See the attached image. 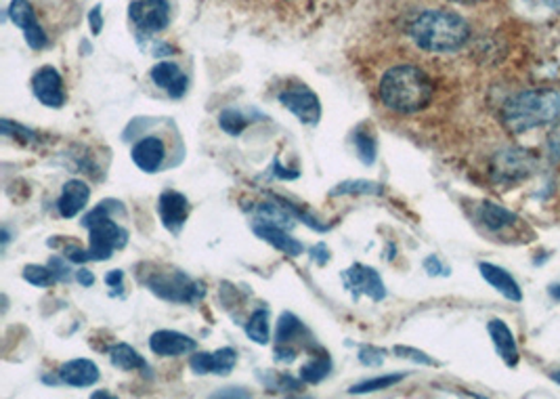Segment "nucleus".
Masks as SVG:
<instances>
[{"instance_id":"f257e3e1","label":"nucleus","mask_w":560,"mask_h":399,"mask_svg":"<svg viewBox=\"0 0 560 399\" xmlns=\"http://www.w3.org/2000/svg\"><path fill=\"white\" fill-rule=\"evenodd\" d=\"M435 95V85L429 74L418 66H394L382 74L378 97L388 110L397 113H413L424 110Z\"/></svg>"},{"instance_id":"f03ea898","label":"nucleus","mask_w":560,"mask_h":399,"mask_svg":"<svg viewBox=\"0 0 560 399\" xmlns=\"http://www.w3.org/2000/svg\"><path fill=\"white\" fill-rule=\"evenodd\" d=\"M410 38L418 49L429 53H454L462 49L470 38V28L466 19L457 13L432 9L420 13L410 22Z\"/></svg>"},{"instance_id":"7ed1b4c3","label":"nucleus","mask_w":560,"mask_h":399,"mask_svg":"<svg viewBox=\"0 0 560 399\" xmlns=\"http://www.w3.org/2000/svg\"><path fill=\"white\" fill-rule=\"evenodd\" d=\"M560 113V95L556 91H527L504 105V122L512 132H525L550 124Z\"/></svg>"},{"instance_id":"20e7f679","label":"nucleus","mask_w":560,"mask_h":399,"mask_svg":"<svg viewBox=\"0 0 560 399\" xmlns=\"http://www.w3.org/2000/svg\"><path fill=\"white\" fill-rule=\"evenodd\" d=\"M120 208H122L120 202L105 200L104 204L93 208L82 219V225L88 230V257H91V261H107V258H112L113 250L124 249L126 242H129V231L110 217L112 211H120Z\"/></svg>"},{"instance_id":"39448f33","label":"nucleus","mask_w":560,"mask_h":399,"mask_svg":"<svg viewBox=\"0 0 560 399\" xmlns=\"http://www.w3.org/2000/svg\"><path fill=\"white\" fill-rule=\"evenodd\" d=\"M151 293L168 303H197L203 296V284L191 280L183 271H162L145 280Z\"/></svg>"},{"instance_id":"423d86ee","label":"nucleus","mask_w":560,"mask_h":399,"mask_svg":"<svg viewBox=\"0 0 560 399\" xmlns=\"http://www.w3.org/2000/svg\"><path fill=\"white\" fill-rule=\"evenodd\" d=\"M129 17L141 34H156L168 28L170 5L168 0H132Z\"/></svg>"},{"instance_id":"0eeeda50","label":"nucleus","mask_w":560,"mask_h":399,"mask_svg":"<svg viewBox=\"0 0 560 399\" xmlns=\"http://www.w3.org/2000/svg\"><path fill=\"white\" fill-rule=\"evenodd\" d=\"M342 282H345L347 290H351L353 301H357L361 295L370 296L375 303L386 299L384 282H382L378 271L374 268H367V265L355 263L353 268L342 271Z\"/></svg>"},{"instance_id":"6e6552de","label":"nucleus","mask_w":560,"mask_h":399,"mask_svg":"<svg viewBox=\"0 0 560 399\" xmlns=\"http://www.w3.org/2000/svg\"><path fill=\"white\" fill-rule=\"evenodd\" d=\"M279 104L294 113L303 124H317L321 120L320 97L304 85L290 86L279 93Z\"/></svg>"},{"instance_id":"1a4fd4ad","label":"nucleus","mask_w":560,"mask_h":399,"mask_svg":"<svg viewBox=\"0 0 560 399\" xmlns=\"http://www.w3.org/2000/svg\"><path fill=\"white\" fill-rule=\"evenodd\" d=\"M9 17L19 30H23L25 42H28V47L32 50H41L47 47L49 44L47 32H44L42 25L38 23L34 6H32L28 0H11Z\"/></svg>"},{"instance_id":"9d476101","label":"nucleus","mask_w":560,"mask_h":399,"mask_svg":"<svg viewBox=\"0 0 560 399\" xmlns=\"http://www.w3.org/2000/svg\"><path fill=\"white\" fill-rule=\"evenodd\" d=\"M32 91L36 99L47 107H61L66 104V91H63V80L59 72L53 66H42L32 76Z\"/></svg>"},{"instance_id":"9b49d317","label":"nucleus","mask_w":560,"mask_h":399,"mask_svg":"<svg viewBox=\"0 0 560 399\" xmlns=\"http://www.w3.org/2000/svg\"><path fill=\"white\" fill-rule=\"evenodd\" d=\"M131 158L135 167L143 170V173H158L164 167V162H167V145L156 135L143 137L132 145Z\"/></svg>"},{"instance_id":"f8f14e48","label":"nucleus","mask_w":560,"mask_h":399,"mask_svg":"<svg viewBox=\"0 0 560 399\" xmlns=\"http://www.w3.org/2000/svg\"><path fill=\"white\" fill-rule=\"evenodd\" d=\"M149 349L160 358H179L197 349V340L176 331H156L149 337Z\"/></svg>"},{"instance_id":"ddd939ff","label":"nucleus","mask_w":560,"mask_h":399,"mask_svg":"<svg viewBox=\"0 0 560 399\" xmlns=\"http://www.w3.org/2000/svg\"><path fill=\"white\" fill-rule=\"evenodd\" d=\"M238 364V351L231 347H222L214 353H195L191 356L189 366L195 375H221L227 376Z\"/></svg>"},{"instance_id":"4468645a","label":"nucleus","mask_w":560,"mask_h":399,"mask_svg":"<svg viewBox=\"0 0 560 399\" xmlns=\"http://www.w3.org/2000/svg\"><path fill=\"white\" fill-rule=\"evenodd\" d=\"M149 78L158 88H162V91L173 99H181L183 95L187 93L189 86L187 74L173 61L156 63V66L151 68Z\"/></svg>"},{"instance_id":"2eb2a0df","label":"nucleus","mask_w":560,"mask_h":399,"mask_svg":"<svg viewBox=\"0 0 560 399\" xmlns=\"http://www.w3.org/2000/svg\"><path fill=\"white\" fill-rule=\"evenodd\" d=\"M158 211H160L164 227L168 231L179 233L189 217V200L181 192L167 189V192H162L160 202H158Z\"/></svg>"},{"instance_id":"dca6fc26","label":"nucleus","mask_w":560,"mask_h":399,"mask_svg":"<svg viewBox=\"0 0 560 399\" xmlns=\"http://www.w3.org/2000/svg\"><path fill=\"white\" fill-rule=\"evenodd\" d=\"M57 378H59L61 385L74 389L93 387L99 381V368L91 359H72V362H66L57 370Z\"/></svg>"},{"instance_id":"f3484780","label":"nucleus","mask_w":560,"mask_h":399,"mask_svg":"<svg viewBox=\"0 0 560 399\" xmlns=\"http://www.w3.org/2000/svg\"><path fill=\"white\" fill-rule=\"evenodd\" d=\"M88 198H91V187L85 181L72 179L63 186V192L57 200V211L63 219H72L80 211H85Z\"/></svg>"},{"instance_id":"a211bd4d","label":"nucleus","mask_w":560,"mask_h":399,"mask_svg":"<svg viewBox=\"0 0 560 399\" xmlns=\"http://www.w3.org/2000/svg\"><path fill=\"white\" fill-rule=\"evenodd\" d=\"M252 230L260 240L269 242L273 249L284 252V255H288V257H301L303 255V250H304L303 242H298L296 238H292L288 230H284V227L266 225V223H254Z\"/></svg>"},{"instance_id":"6ab92c4d","label":"nucleus","mask_w":560,"mask_h":399,"mask_svg":"<svg viewBox=\"0 0 560 399\" xmlns=\"http://www.w3.org/2000/svg\"><path fill=\"white\" fill-rule=\"evenodd\" d=\"M489 337H492L495 349H498L500 358L504 359L508 366H517L519 362V347L517 340L512 337V331L501 320H492L487 324Z\"/></svg>"},{"instance_id":"aec40b11","label":"nucleus","mask_w":560,"mask_h":399,"mask_svg":"<svg viewBox=\"0 0 560 399\" xmlns=\"http://www.w3.org/2000/svg\"><path fill=\"white\" fill-rule=\"evenodd\" d=\"M479 269H481V276L485 277V282L492 284V286L498 290L500 295H504L506 299L517 301V303L523 299V293H520L517 280H514V277L508 274V271H504L501 268H498V265H492V263H481Z\"/></svg>"},{"instance_id":"412c9836","label":"nucleus","mask_w":560,"mask_h":399,"mask_svg":"<svg viewBox=\"0 0 560 399\" xmlns=\"http://www.w3.org/2000/svg\"><path fill=\"white\" fill-rule=\"evenodd\" d=\"M296 219V213L292 211V204H288V202H284V204H277V202H260L257 206V223L292 230Z\"/></svg>"},{"instance_id":"4be33fe9","label":"nucleus","mask_w":560,"mask_h":399,"mask_svg":"<svg viewBox=\"0 0 560 399\" xmlns=\"http://www.w3.org/2000/svg\"><path fill=\"white\" fill-rule=\"evenodd\" d=\"M110 362H112L113 368L124 370V372H132V370L149 372L148 362H145L141 353H139L137 349H132V347L126 345V343H120V345L112 347Z\"/></svg>"},{"instance_id":"5701e85b","label":"nucleus","mask_w":560,"mask_h":399,"mask_svg":"<svg viewBox=\"0 0 560 399\" xmlns=\"http://www.w3.org/2000/svg\"><path fill=\"white\" fill-rule=\"evenodd\" d=\"M481 221L492 231H500L517 223V217L510 211H506V208L493 204V202H485L481 206Z\"/></svg>"},{"instance_id":"b1692460","label":"nucleus","mask_w":560,"mask_h":399,"mask_svg":"<svg viewBox=\"0 0 560 399\" xmlns=\"http://www.w3.org/2000/svg\"><path fill=\"white\" fill-rule=\"evenodd\" d=\"M244 331L248 334V339L254 340V343L258 345H269V312H266L265 307L257 309V312L252 313V318L246 322Z\"/></svg>"},{"instance_id":"393cba45","label":"nucleus","mask_w":560,"mask_h":399,"mask_svg":"<svg viewBox=\"0 0 560 399\" xmlns=\"http://www.w3.org/2000/svg\"><path fill=\"white\" fill-rule=\"evenodd\" d=\"M330 372H332V359L328 356H320L309 359V362L303 366L301 372H298V378L307 385H320Z\"/></svg>"},{"instance_id":"a878e982","label":"nucleus","mask_w":560,"mask_h":399,"mask_svg":"<svg viewBox=\"0 0 560 399\" xmlns=\"http://www.w3.org/2000/svg\"><path fill=\"white\" fill-rule=\"evenodd\" d=\"M304 334L303 322L294 313L285 312L277 322V345H290L294 339H301Z\"/></svg>"},{"instance_id":"bb28decb","label":"nucleus","mask_w":560,"mask_h":399,"mask_svg":"<svg viewBox=\"0 0 560 399\" xmlns=\"http://www.w3.org/2000/svg\"><path fill=\"white\" fill-rule=\"evenodd\" d=\"M384 189L378 183L367 179H351L336 186L330 195H380Z\"/></svg>"},{"instance_id":"cd10ccee","label":"nucleus","mask_w":560,"mask_h":399,"mask_svg":"<svg viewBox=\"0 0 560 399\" xmlns=\"http://www.w3.org/2000/svg\"><path fill=\"white\" fill-rule=\"evenodd\" d=\"M353 143L355 150H357V158L366 167H372L375 162V139L370 131H366L364 126H359L357 131L353 132Z\"/></svg>"},{"instance_id":"c85d7f7f","label":"nucleus","mask_w":560,"mask_h":399,"mask_svg":"<svg viewBox=\"0 0 560 399\" xmlns=\"http://www.w3.org/2000/svg\"><path fill=\"white\" fill-rule=\"evenodd\" d=\"M405 378V375H386V376H378V378H367V381L355 385V387L348 389V394L361 395V394H374V391H382V389H391L394 385L401 383Z\"/></svg>"},{"instance_id":"c756f323","label":"nucleus","mask_w":560,"mask_h":399,"mask_svg":"<svg viewBox=\"0 0 560 399\" xmlns=\"http://www.w3.org/2000/svg\"><path fill=\"white\" fill-rule=\"evenodd\" d=\"M219 124H221L222 131L229 132V135L238 137V135H241V131H244L246 126L250 124V120H248L239 110H225L219 116Z\"/></svg>"},{"instance_id":"7c9ffc66","label":"nucleus","mask_w":560,"mask_h":399,"mask_svg":"<svg viewBox=\"0 0 560 399\" xmlns=\"http://www.w3.org/2000/svg\"><path fill=\"white\" fill-rule=\"evenodd\" d=\"M23 280L30 282L32 286L38 288H49L55 282V276L50 268H42V265H25L23 269Z\"/></svg>"},{"instance_id":"2f4dec72","label":"nucleus","mask_w":560,"mask_h":399,"mask_svg":"<svg viewBox=\"0 0 560 399\" xmlns=\"http://www.w3.org/2000/svg\"><path fill=\"white\" fill-rule=\"evenodd\" d=\"M384 356H386L384 349H378V347H374V345H366V347H361V351H359V362L364 366H370V368H375V366H380L382 362H384Z\"/></svg>"},{"instance_id":"473e14b6","label":"nucleus","mask_w":560,"mask_h":399,"mask_svg":"<svg viewBox=\"0 0 560 399\" xmlns=\"http://www.w3.org/2000/svg\"><path fill=\"white\" fill-rule=\"evenodd\" d=\"M68 261H69L68 257L66 258H63V257H50L49 258V268H50V271H53L55 280H59V282H69V280H72V269H69Z\"/></svg>"},{"instance_id":"72a5a7b5","label":"nucleus","mask_w":560,"mask_h":399,"mask_svg":"<svg viewBox=\"0 0 560 399\" xmlns=\"http://www.w3.org/2000/svg\"><path fill=\"white\" fill-rule=\"evenodd\" d=\"M394 353H397L399 358H407V359H411V362H416V364H424V366H437V362L432 358H429L426 356L424 351H418V349H413V347H401V345H397L394 347Z\"/></svg>"},{"instance_id":"f704fd0d","label":"nucleus","mask_w":560,"mask_h":399,"mask_svg":"<svg viewBox=\"0 0 560 399\" xmlns=\"http://www.w3.org/2000/svg\"><path fill=\"white\" fill-rule=\"evenodd\" d=\"M548 154L552 160H560V120L555 124V129L548 135Z\"/></svg>"},{"instance_id":"c9c22d12","label":"nucleus","mask_w":560,"mask_h":399,"mask_svg":"<svg viewBox=\"0 0 560 399\" xmlns=\"http://www.w3.org/2000/svg\"><path fill=\"white\" fill-rule=\"evenodd\" d=\"M424 269L429 271V276H447L449 274L447 268H445V265L438 261L435 255L424 258Z\"/></svg>"},{"instance_id":"e433bc0d","label":"nucleus","mask_w":560,"mask_h":399,"mask_svg":"<svg viewBox=\"0 0 560 399\" xmlns=\"http://www.w3.org/2000/svg\"><path fill=\"white\" fill-rule=\"evenodd\" d=\"M66 257H68L72 263H86V261H91V257H88V250L78 249V246H68V249H66Z\"/></svg>"},{"instance_id":"4c0bfd02","label":"nucleus","mask_w":560,"mask_h":399,"mask_svg":"<svg viewBox=\"0 0 560 399\" xmlns=\"http://www.w3.org/2000/svg\"><path fill=\"white\" fill-rule=\"evenodd\" d=\"M271 173L277 177V179H298V170H290L288 168H284L282 164H279V158H275V160H273V167H271Z\"/></svg>"},{"instance_id":"58836bf2","label":"nucleus","mask_w":560,"mask_h":399,"mask_svg":"<svg viewBox=\"0 0 560 399\" xmlns=\"http://www.w3.org/2000/svg\"><path fill=\"white\" fill-rule=\"evenodd\" d=\"M88 23H91L93 34H99L101 28H104V19H101V6H95V9L88 13Z\"/></svg>"},{"instance_id":"ea45409f","label":"nucleus","mask_w":560,"mask_h":399,"mask_svg":"<svg viewBox=\"0 0 560 399\" xmlns=\"http://www.w3.org/2000/svg\"><path fill=\"white\" fill-rule=\"evenodd\" d=\"M311 257H313V261H315V263H320V265H326V263H328V258H330L328 246H326V244H320V246H315V249H313V250H311Z\"/></svg>"},{"instance_id":"a19ab883","label":"nucleus","mask_w":560,"mask_h":399,"mask_svg":"<svg viewBox=\"0 0 560 399\" xmlns=\"http://www.w3.org/2000/svg\"><path fill=\"white\" fill-rule=\"evenodd\" d=\"M76 280H78L80 286L91 288L95 284V276H93V271H88V269H78L76 271Z\"/></svg>"},{"instance_id":"79ce46f5","label":"nucleus","mask_w":560,"mask_h":399,"mask_svg":"<svg viewBox=\"0 0 560 399\" xmlns=\"http://www.w3.org/2000/svg\"><path fill=\"white\" fill-rule=\"evenodd\" d=\"M122 280H124V274L120 269L110 271V274L105 276V284L112 288H122Z\"/></svg>"},{"instance_id":"37998d69","label":"nucleus","mask_w":560,"mask_h":399,"mask_svg":"<svg viewBox=\"0 0 560 399\" xmlns=\"http://www.w3.org/2000/svg\"><path fill=\"white\" fill-rule=\"evenodd\" d=\"M250 394L248 391H219L214 394V397H248Z\"/></svg>"},{"instance_id":"c03bdc74","label":"nucleus","mask_w":560,"mask_h":399,"mask_svg":"<svg viewBox=\"0 0 560 399\" xmlns=\"http://www.w3.org/2000/svg\"><path fill=\"white\" fill-rule=\"evenodd\" d=\"M546 5L550 6V9H555V11H560V0H546Z\"/></svg>"},{"instance_id":"a18cd8bd","label":"nucleus","mask_w":560,"mask_h":399,"mask_svg":"<svg viewBox=\"0 0 560 399\" xmlns=\"http://www.w3.org/2000/svg\"><path fill=\"white\" fill-rule=\"evenodd\" d=\"M449 3H460V5H474V3H481V0H449Z\"/></svg>"},{"instance_id":"49530a36","label":"nucleus","mask_w":560,"mask_h":399,"mask_svg":"<svg viewBox=\"0 0 560 399\" xmlns=\"http://www.w3.org/2000/svg\"><path fill=\"white\" fill-rule=\"evenodd\" d=\"M550 295L555 296V299L560 301V286H552V288H550Z\"/></svg>"},{"instance_id":"de8ad7c7","label":"nucleus","mask_w":560,"mask_h":399,"mask_svg":"<svg viewBox=\"0 0 560 399\" xmlns=\"http://www.w3.org/2000/svg\"><path fill=\"white\" fill-rule=\"evenodd\" d=\"M93 397H112L107 391H97V394H93Z\"/></svg>"},{"instance_id":"09e8293b","label":"nucleus","mask_w":560,"mask_h":399,"mask_svg":"<svg viewBox=\"0 0 560 399\" xmlns=\"http://www.w3.org/2000/svg\"><path fill=\"white\" fill-rule=\"evenodd\" d=\"M552 381H556L560 385V372H555V375H552Z\"/></svg>"}]
</instances>
